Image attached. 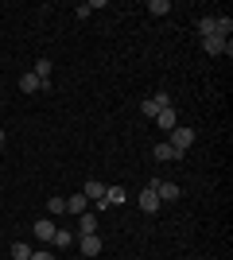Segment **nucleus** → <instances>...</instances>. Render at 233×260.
<instances>
[{
	"label": "nucleus",
	"mask_w": 233,
	"mask_h": 260,
	"mask_svg": "<svg viewBox=\"0 0 233 260\" xmlns=\"http://www.w3.org/2000/svg\"><path fill=\"white\" fill-rule=\"evenodd\" d=\"M27 256H31V245L16 241V245H12V260H27Z\"/></svg>",
	"instance_id": "aec40b11"
},
{
	"label": "nucleus",
	"mask_w": 233,
	"mask_h": 260,
	"mask_svg": "<svg viewBox=\"0 0 233 260\" xmlns=\"http://www.w3.org/2000/svg\"><path fill=\"white\" fill-rule=\"evenodd\" d=\"M78 249H82V256H101V233H86V237H78Z\"/></svg>",
	"instance_id": "0eeeda50"
},
{
	"label": "nucleus",
	"mask_w": 233,
	"mask_h": 260,
	"mask_svg": "<svg viewBox=\"0 0 233 260\" xmlns=\"http://www.w3.org/2000/svg\"><path fill=\"white\" fill-rule=\"evenodd\" d=\"M20 89H23V93H39V89H43V82H39L35 74H23V78H20Z\"/></svg>",
	"instance_id": "f3484780"
},
{
	"label": "nucleus",
	"mask_w": 233,
	"mask_h": 260,
	"mask_svg": "<svg viewBox=\"0 0 233 260\" xmlns=\"http://www.w3.org/2000/svg\"><path fill=\"white\" fill-rule=\"evenodd\" d=\"M229 31H233V20H229V16H218V35L229 39Z\"/></svg>",
	"instance_id": "412c9836"
},
{
	"label": "nucleus",
	"mask_w": 233,
	"mask_h": 260,
	"mask_svg": "<svg viewBox=\"0 0 233 260\" xmlns=\"http://www.w3.org/2000/svg\"><path fill=\"white\" fill-rule=\"evenodd\" d=\"M82 194H86V198H89V202H93L97 210H109V202H105V186H101L97 179H89V183L82 186Z\"/></svg>",
	"instance_id": "f03ea898"
},
{
	"label": "nucleus",
	"mask_w": 233,
	"mask_h": 260,
	"mask_svg": "<svg viewBox=\"0 0 233 260\" xmlns=\"http://www.w3.org/2000/svg\"><path fill=\"white\" fill-rule=\"evenodd\" d=\"M4 140H8V132H4V128H0V144H4Z\"/></svg>",
	"instance_id": "5701e85b"
},
{
	"label": "nucleus",
	"mask_w": 233,
	"mask_h": 260,
	"mask_svg": "<svg viewBox=\"0 0 233 260\" xmlns=\"http://www.w3.org/2000/svg\"><path fill=\"white\" fill-rule=\"evenodd\" d=\"M148 186H152L155 194H159V202H175V198L183 194V190H179V183H163V179H152Z\"/></svg>",
	"instance_id": "7ed1b4c3"
},
{
	"label": "nucleus",
	"mask_w": 233,
	"mask_h": 260,
	"mask_svg": "<svg viewBox=\"0 0 233 260\" xmlns=\"http://www.w3.org/2000/svg\"><path fill=\"white\" fill-rule=\"evenodd\" d=\"M47 214H51V217L66 214V198H47Z\"/></svg>",
	"instance_id": "a211bd4d"
},
{
	"label": "nucleus",
	"mask_w": 233,
	"mask_h": 260,
	"mask_svg": "<svg viewBox=\"0 0 233 260\" xmlns=\"http://www.w3.org/2000/svg\"><path fill=\"white\" fill-rule=\"evenodd\" d=\"M155 124H159V132H163V136H167L171 128H175V124H179V113H175V105L159 109V113H155Z\"/></svg>",
	"instance_id": "423d86ee"
},
{
	"label": "nucleus",
	"mask_w": 233,
	"mask_h": 260,
	"mask_svg": "<svg viewBox=\"0 0 233 260\" xmlns=\"http://www.w3.org/2000/svg\"><path fill=\"white\" fill-rule=\"evenodd\" d=\"M136 206L144 210V214H155V210H159V194H155L152 186H144V190L136 194Z\"/></svg>",
	"instance_id": "6e6552de"
},
{
	"label": "nucleus",
	"mask_w": 233,
	"mask_h": 260,
	"mask_svg": "<svg viewBox=\"0 0 233 260\" xmlns=\"http://www.w3.org/2000/svg\"><path fill=\"white\" fill-rule=\"evenodd\" d=\"M55 221H51V217H43V221H35V237H39V241H51V237H55Z\"/></svg>",
	"instance_id": "4468645a"
},
{
	"label": "nucleus",
	"mask_w": 233,
	"mask_h": 260,
	"mask_svg": "<svg viewBox=\"0 0 233 260\" xmlns=\"http://www.w3.org/2000/svg\"><path fill=\"white\" fill-rule=\"evenodd\" d=\"M105 202H109V206H121V202H128V190H124V186H105Z\"/></svg>",
	"instance_id": "f8f14e48"
},
{
	"label": "nucleus",
	"mask_w": 233,
	"mask_h": 260,
	"mask_svg": "<svg viewBox=\"0 0 233 260\" xmlns=\"http://www.w3.org/2000/svg\"><path fill=\"white\" fill-rule=\"evenodd\" d=\"M86 233H97V214H78V237H86Z\"/></svg>",
	"instance_id": "9d476101"
},
{
	"label": "nucleus",
	"mask_w": 233,
	"mask_h": 260,
	"mask_svg": "<svg viewBox=\"0 0 233 260\" xmlns=\"http://www.w3.org/2000/svg\"><path fill=\"white\" fill-rule=\"evenodd\" d=\"M167 105H171V98H167L163 89H159V93H155V98H148L144 105H140V113H144L148 120H155V113H159V109H167Z\"/></svg>",
	"instance_id": "39448f33"
},
{
	"label": "nucleus",
	"mask_w": 233,
	"mask_h": 260,
	"mask_svg": "<svg viewBox=\"0 0 233 260\" xmlns=\"http://www.w3.org/2000/svg\"><path fill=\"white\" fill-rule=\"evenodd\" d=\"M86 210H89V198H86V194H70V198H66V214L78 217V214H86Z\"/></svg>",
	"instance_id": "9b49d317"
},
{
	"label": "nucleus",
	"mask_w": 233,
	"mask_h": 260,
	"mask_svg": "<svg viewBox=\"0 0 233 260\" xmlns=\"http://www.w3.org/2000/svg\"><path fill=\"white\" fill-rule=\"evenodd\" d=\"M152 155H155L159 163H175V159H183V155H179V152H175V148H171L167 140H159V144H155V148H152Z\"/></svg>",
	"instance_id": "1a4fd4ad"
},
{
	"label": "nucleus",
	"mask_w": 233,
	"mask_h": 260,
	"mask_svg": "<svg viewBox=\"0 0 233 260\" xmlns=\"http://www.w3.org/2000/svg\"><path fill=\"white\" fill-rule=\"evenodd\" d=\"M167 144H171L179 155H187V148L194 144V128H187V124H175V128L167 132Z\"/></svg>",
	"instance_id": "f257e3e1"
},
{
	"label": "nucleus",
	"mask_w": 233,
	"mask_h": 260,
	"mask_svg": "<svg viewBox=\"0 0 233 260\" xmlns=\"http://www.w3.org/2000/svg\"><path fill=\"white\" fill-rule=\"evenodd\" d=\"M148 12H152V16H167L171 4H167V0H148Z\"/></svg>",
	"instance_id": "6ab92c4d"
},
{
	"label": "nucleus",
	"mask_w": 233,
	"mask_h": 260,
	"mask_svg": "<svg viewBox=\"0 0 233 260\" xmlns=\"http://www.w3.org/2000/svg\"><path fill=\"white\" fill-rule=\"evenodd\" d=\"M206 35H218V16H202L198 20V39H206Z\"/></svg>",
	"instance_id": "2eb2a0df"
},
{
	"label": "nucleus",
	"mask_w": 233,
	"mask_h": 260,
	"mask_svg": "<svg viewBox=\"0 0 233 260\" xmlns=\"http://www.w3.org/2000/svg\"><path fill=\"white\" fill-rule=\"evenodd\" d=\"M27 260H58V256L51 249H31V256H27Z\"/></svg>",
	"instance_id": "4be33fe9"
},
{
	"label": "nucleus",
	"mask_w": 233,
	"mask_h": 260,
	"mask_svg": "<svg viewBox=\"0 0 233 260\" xmlns=\"http://www.w3.org/2000/svg\"><path fill=\"white\" fill-rule=\"evenodd\" d=\"M202 51L206 54H233V43L222 39V35H206V39H202Z\"/></svg>",
	"instance_id": "20e7f679"
},
{
	"label": "nucleus",
	"mask_w": 233,
	"mask_h": 260,
	"mask_svg": "<svg viewBox=\"0 0 233 260\" xmlns=\"http://www.w3.org/2000/svg\"><path fill=\"white\" fill-rule=\"evenodd\" d=\"M101 8H105V0H86V4H78V8H74V16H78V20H86V16H93V12H101Z\"/></svg>",
	"instance_id": "ddd939ff"
},
{
	"label": "nucleus",
	"mask_w": 233,
	"mask_h": 260,
	"mask_svg": "<svg viewBox=\"0 0 233 260\" xmlns=\"http://www.w3.org/2000/svg\"><path fill=\"white\" fill-rule=\"evenodd\" d=\"M70 241H74V233H70V229H55L51 245H55V249H70Z\"/></svg>",
	"instance_id": "dca6fc26"
}]
</instances>
